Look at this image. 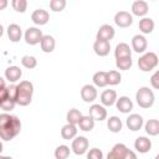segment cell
I'll return each mask as SVG.
<instances>
[{"mask_svg":"<svg viewBox=\"0 0 159 159\" xmlns=\"http://www.w3.org/2000/svg\"><path fill=\"white\" fill-rule=\"evenodd\" d=\"M88 116H91L94 122H102L107 118V109L102 104H92L88 109Z\"/></svg>","mask_w":159,"mask_h":159,"instance_id":"obj_9","label":"cell"},{"mask_svg":"<svg viewBox=\"0 0 159 159\" xmlns=\"http://www.w3.org/2000/svg\"><path fill=\"white\" fill-rule=\"evenodd\" d=\"M122 81V75L116 71V70H112V71H108L107 72V84L109 86H117Z\"/></svg>","mask_w":159,"mask_h":159,"instance_id":"obj_30","label":"cell"},{"mask_svg":"<svg viewBox=\"0 0 159 159\" xmlns=\"http://www.w3.org/2000/svg\"><path fill=\"white\" fill-rule=\"evenodd\" d=\"M21 132V120L16 116H11L9 113L0 114V139L11 140Z\"/></svg>","mask_w":159,"mask_h":159,"instance_id":"obj_1","label":"cell"},{"mask_svg":"<svg viewBox=\"0 0 159 159\" xmlns=\"http://www.w3.org/2000/svg\"><path fill=\"white\" fill-rule=\"evenodd\" d=\"M81 97L86 103H92L97 98V89L93 84H84L81 89Z\"/></svg>","mask_w":159,"mask_h":159,"instance_id":"obj_13","label":"cell"},{"mask_svg":"<svg viewBox=\"0 0 159 159\" xmlns=\"http://www.w3.org/2000/svg\"><path fill=\"white\" fill-rule=\"evenodd\" d=\"M11 6L16 12L24 14L27 10V0H12Z\"/></svg>","mask_w":159,"mask_h":159,"instance_id":"obj_36","label":"cell"},{"mask_svg":"<svg viewBox=\"0 0 159 159\" xmlns=\"http://www.w3.org/2000/svg\"><path fill=\"white\" fill-rule=\"evenodd\" d=\"M34 84L30 81H21L16 84V97L15 102L19 106H29L32 101Z\"/></svg>","mask_w":159,"mask_h":159,"instance_id":"obj_2","label":"cell"},{"mask_svg":"<svg viewBox=\"0 0 159 159\" xmlns=\"http://www.w3.org/2000/svg\"><path fill=\"white\" fill-rule=\"evenodd\" d=\"M149 11V6L144 0H135L132 4V12L135 16H145Z\"/></svg>","mask_w":159,"mask_h":159,"instance_id":"obj_17","label":"cell"},{"mask_svg":"<svg viewBox=\"0 0 159 159\" xmlns=\"http://www.w3.org/2000/svg\"><path fill=\"white\" fill-rule=\"evenodd\" d=\"M88 145H89L88 139L83 135H80V137H75V139L72 140L71 149L76 155H83L87 152Z\"/></svg>","mask_w":159,"mask_h":159,"instance_id":"obj_6","label":"cell"},{"mask_svg":"<svg viewBox=\"0 0 159 159\" xmlns=\"http://www.w3.org/2000/svg\"><path fill=\"white\" fill-rule=\"evenodd\" d=\"M42 31L37 27H29L26 31H25V41L27 45H31V46H35L37 43H40L41 39H42Z\"/></svg>","mask_w":159,"mask_h":159,"instance_id":"obj_7","label":"cell"},{"mask_svg":"<svg viewBox=\"0 0 159 159\" xmlns=\"http://www.w3.org/2000/svg\"><path fill=\"white\" fill-rule=\"evenodd\" d=\"M21 65L25 67V68H29V70H32L37 66V60L34 57V56H30V55H25L22 56L21 58Z\"/></svg>","mask_w":159,"mask_h":159,"instance_id":"obj_34","label":"cell"},{"mask_svg":"<svg viewBox=\"0 0 159 159\" xmlns=\"http://www.w3.org/2000/svg\"><path fill=\"white\" fill-rule=\"evenodd\" d=\"M125 124L128 127V129H130L132 132H137L139 129H142L144 122H143V117L140 114H137V113H133L130 114L127 120H125Z\"/></svg>","mask_w":159,"mask_h":159,"instance_id":"obj_14","label":"cell"},{"mask_svg":"<svg viewBox=\"0 0 159 159\" xmlns=\"http://www.w3.org/2000/svg\"><path fill=\"white\" fill-rule=\"evenodd\" d=\"M107 158H108V159H129V158L135 159V158H137V154L133 153L132 150H129L125 144H123V143H117V144L113 145V148H112V150L108 153Z\"/></svg>","mask_w":159,"mask_h":159,"instance_id":"obj_4","label":"cell"},{"mask_svg":"<svg viewBox=\"0 0 159 159\" xmlns=\"http://www.w3.org/2000/svg\"><path fill=\"white\" fill-rule=\"evenodd\" d=\"M67 0H50V9L55 12H61L66 7Z\"/></svg>","mask_w":159,"mask_h":159,"instance_id":"obj_37","label":"cell"},{"mask_svg":"<svg viewBox=\"0 0 159 159\" xmlns=\"http://www.w3.org/2000/svg\"><path fill=\"white\" fill-rule=\"evenodd\" d=\"M154 20L150 17H143L142 20H139V30L143 34H150L154 30Z\"/></svg>","mask_w":159,"mask_h":159,"instance_id":"obj_28","label":"cell"},{"mask_svg":"<svg viewBox=\"0 0 159 159\" xmlns=\"http://www.w3.org/2000/svg\"><path fill=\"white\" fill-rule=\"evenodd\" d=\"M116 35V31L113 29V26L108 25V24H104L102 25L98 31H97V35H96V40H104V41H111Z\"/></svg>","mask_w":159,"mask_h":159,"instance_id":"obj_10","label":"cell"},{"mask_svg":"<svg viewBox=\"0 0 159 159\" xmlns=\"http://www.w3.org/2000/svg\"><path fill=\"white\" fill-rule=\"evenodd\" d=\"M77 127L76 124H72V123H67L62 127L61 129V137L65 139V140H70V139H73L76 135H77Z\"/></svg>","mask_w":159,"mask_h":159,"instance_id":"obj_23","label":"cell"},{"mask_svg":"<svg viewBox=\"0 0 159 159\" xmlns=\"http://www.w3.org/2000/svg\"><path fill=\"white\" fill-rule=\"evenodd\" d=\"M150 84L154 89H158L159 88V71L154 72L153 76L150 77Z\"/></svg>","mask_w":159,"mask_h":159,"instance_id":"obj_39","label":"cell"},{"mask_svg":"<svg viewBox=\"0 0 159 159\" xmlns=\"http://www.w3.org/2000/svg\"><path fill=\"white\" fill-rule=\"evenodd\" d=\"M21 76H22V71L17 66H9L5 70V78L11 83L17 82L21 78Z\"/></svg>","mask_w":159,"mask_h":159,"instance_id":"obj_20","label":"cell"},{"mask_svg":"<svg viewBox=\"0 0 159 159\" xmlns=\"http://www.w3.org/2000/svg\"><path fill=\"white\" fill-rule=\"evenodd\" d=\"M92 80H93L94 86H97V87H106L107 86V72H104V71H97L93 75Z\"/></svg>","mask_w":159,"mask_h":159,"instance_id":"obj_29","label":"cell"},{"mask_svg":"<svg viewBox=\"0 0 159 159\" xmlns=\"http://www.w3.org/2000/svg\"><path fill=\"white\" fill-rule=\"evenodd\" d=\"M135 99L139 107L142 108H150L155 102L154 92L149 87H140L135 93Z\"/></svg>","mask_w":159,"mask_h":159,"instance_id":"obj_3","label":"cell"},{"mask_svg":"<svg viewBox=\"0 0 159 159\" xmlns=\"http://www.w3.org/2000/svg\"><path fill=\"white\" fill-rule=\"evenodd\" d=\"M114 22L119 27H129L133 24V16L128 11H118L114 15Z\"/></svg>","mask_w":159,"mask_h":159,"instance_id":"obj_8","label":"cell"},{"mask_svg":"<svg viewBox=\"0 0 159 159\" xmlns=\"http://www.w3.org/2000/svg\"><path fill=\"white\" fill-rule=\"evenodd\" d=\"M87 158L88 159H102L103 158V153L101 149L98 148H92L88 153H87Z\"/></svg>","mask_w":159,"mask_h":159,"instance_id":"obj_38","label":"cell"},{"mask_svg":"<svg viewBox=\"0 0 159 159\" xmlns=\"http://www.w3.org/2000/svg\"><path fill=\"white\" fill-rule=\"evenodd\" d=\"M153 1H155V0H153Z\"/></svg>","mask_w":159,"mask_h":159,"instance_id":"obj_44","label":"cell"},{"mask_svg":"<svg viewBox=\"0 0 159 159\" xmlns=\"http://www.w3.org/2000/svg\"><path fill=\"white\" fill-rule=\"evenodd\" d=\"M5 87H6V84H5V80L0 76V91H1L2 88H5Z\"/></svg>","mask_w":159,"mask_h":159,"instance_id":"obj_41","label":"cell"},{"mask_svg":"<svg viewBox=\"0 0 159 159\" xmlns=\"http://www.w3.org/2000/svg\"><path fill=\"white\" fill-rule=\"evenodd\" d=\"M114 56H116V58L132 56V48L129 47V45H128V43H125V42H119V43L116 46Z\"/></svg>","mask_w":159,"mask_h":159,"instance_id":"obj_26","label":"cell"},{"mask_svg":"<svg viewBox=\"0 0 159 159\" xmlns=\"http://www.w3.org/2000/svg\"><path fill=\"white\" fill-rule=\"evenodd\" d=\"M133 65V60H132V56H127V57H119V58H116V66L119 68V70H123V71H127L132 67Z\"/></svg>","mask_w":159,"mask_h":159,"instance_id":"obj_31","label":"cell"},{"mask_svg":"<svg viewBox=\"0 0 159 159\" xmlns=\"http://www.w3.org/2000/svg\"><path fill=\"white\" fill-rule=\"evenodd\" d=\"M31 20L35 25H46L50 21V14L43 9H36L31 14Z\"/></svg>","mask_w":159,"mask_h":159,"instance_id":"obj_11","label":"cell"},{"mask_svg":"<svg viewBox=\"0 0 159 159\" xmlns=\"http://www.w3.org/2000/svg\"><path fill=\"white\" fill-rule=\"evenodd\" d=\"M134 148L137 152L144 154V153H148L152 148V142L149 138L147 137H138L134 142Z\"/></svg>","mask_w":159,"mask_h":159,"instance_id":"obj_18","label":"cell"},{"mask_svg":"<svg viewBox=\"0 0 159 159\" xmlns=\"http://www.w3.org/2000/svg\"><path fill=\"white\" fill-rule=\"evenodd\" d=\"M145 133L150 137H155L159 134V120L158 119H149L144 124Z\"/></svg>","mask_w":159,"mask_h":159,"instance_id":"obj_27","label":"cell"},{"mask_svg":"<svg viewBox=\"0 0 159 159\" xmlns=\"http://www.w3.org/2000/svg\"><path fill=\"white\" fill-rule=\"evenodd\" d=\"M9 5V0H0V10L6 9Z\"/></svg>","mask_w":159,"mask_h":159,"instance_id":"obj_40","label":"cell"},{"mask_svg":"<svg viewBox=\"0 0 159 159\" xmlns=\"http://www.w3.org/2000/svg\"><path fill=\"white\" fill-rule=\"evenodd\" d=\"M7 36L11 42H17L22 37V30L17 24H10L7 27Z\"/></svg>","mask_w":159,"mask_h":159,"instance_id":"obj_22","label":"cell"},{"mask_svg":"<svg viewBox=\"0 0 159 159\" xmlns=\"http://www.w3.org/2000/svg\"><path fill=\"white\" fill-rule=\"evenodd\" d=\"M116 107L119 112L122 113H129L132 109H133V102L129 97L127 96H120L119 98L117 97V101H116Z\"/></svg>","mask_w":159,"mask_h":159,"instance_id":"obj_16","label":"cell"},{"mask_svg":"<svg viewBox=\"0 0 159 159\" xmlns=\"http://www.w3.org/2000/svg\"><path fill=\"white\" fill-rule=\"evenodd\" d=\"M78 127L83 132H91L94 128V119L91 116H82L78 120Z\"/></svg>","mask_w":159,"mask_h":159,"instance_id":"obj_24","label":"cell"},{"mask_svg":"<svg viewBox=\"0 0 159 159\" xmlns=\"http://www.w3.org/2000/svg\"><path fill=\"white\" fill-rule=\"evenodd\" d=\"M116 101H117V92L114 89H106V91L102 92V94H101L102 106L111 107L116 103Z\"/></svg>","mask_w":159,"mask_h":159,"instance_id":"obj_19","label":"cell"},{"mask_svg":"<svg viewBox=\"0 0 159 159\" xmlns=\"http://www.w3.org/2000/svg\"><path fill=\"white\" fill-rule=\"evenodd\" d=\"M147 47H148V41H147V39L143 35L133 36V39H132V47H130L133 51H135L137 53H143V52H145Z\"/></svg>","mask_w":159,"mask_h":159,"instance_id":"obj_12","label":"cell"},{"mask_svg":"<svg viewBox=\"0 0 159 159\" xmlns=\"http://www.w3.org/2000/svg\"><path fill=\"white\" fill-rule=\"evenodd\" d=\"M15 106H16V102H15V99L14 98H11V97H5V98H2L1 101H0V108L2 109V111H5V112H11L14 108H15Z\"/></svg>","mask_w":159,"mask_h":159,"instance_id":"obj_32","label":"cell"},{"mask_svg":"<svg viewBox=\"0 0 159 159\" xmlns=\"http://www.w3.org/2000/svg\"><path fill=\"white\" fill-rule=\"evenodd\" d=\"M40 46H41V50L46 53H51L53 50H55V46H56V41L53 39V36L51 35H43L41 41H40Z\"/></svg>","mask_w":159,"mask_h":159,"instance_id":"obj_21","label":"cell"},{"mask_svg":"<svg viewBox=\"0 0 159 159\" xmlns=\"http://www.w3.org/2000/svg\"><path fill=\"white\" fill-rule=\"evenodd\" d=\"M2 34H4V26L0 24V37L2 36Z\"/></svg>","mask_w":159,"mask_h":159,"instance_id":"obj_42","label":"cell"},{"mask_svg":"<svg viewBox=\"0 0 159 159\" xmlns=\"http://www.w3.org/2000/svg\"><path fill=\"white\" fill-rule=\"evenodd\" d=\"M2 148H4V147H2V142H1V140H0V153H1V152H2Z\"/></svg>","mask_w":159,"mask_h":159,"instance_id":"obj_43","label":"cell"},{"mask_svg":"<svg viewBox=\"0 0 159 159\" xmlns=\"http://www.w3.org/2000/svg\"><path fill=\"white\" fill-rule=\"evenodd\" d=\"M158 62H159V58L155 52H145L143 56L139 57L138 67L143 72H149L158 66Z\"/></svg>","mask_w":159,"mask_h":159,"instance_id":"obj_5","label":"cell"},{"mask_svg":"<svg viewBox=\"0 0 159 159\" xmlns=\"http://www.w3.org/2000/svg\"><path fill=\"white\" fill-rule=\"evenodd\" d=\"M93 50L94 53L99 57H104L109 53L111 51V43L109 41H104V40H96L93 43Z\"/></svg>","mask_w":159,"mask_h":159,"instance_id":"obj_15","label":"cell"},{"mask_svg":"<svg viewBox=\"0 0 159 159\" xmlns=\"http://www.w3.org/2000/svg\"><path fill=\"white\" fill-rule=\"evenodd\" d=\"M70 157V147L61 144L55 149V158L56 159H66Z\"/></svg>","mask_w":159,"mask_h":159,"instance_id":"obj_33","label":"cell"},{"mask_svg":"<svg viewBox=\"0 0 159 159\" xmlns=\"http://www.w3.org/2000/svg\"><path fill=\"white\" fill-rule=\"evenodd\" d=\"M82 117V113L76 109V108H72L67 112V123H72V124H77L80 118Z\"/></svg>","mask_w":159,"mask_h":159,"instance_id":"obj_35","label":"cell"},{"mask_svg":"<svg viewBox=\"0 0 159 159\" xmlns=\"http://www.w3.org/2000/svg\"><path fill=\"white\" fill-rule=\"evenodd\" d=\"M107 127H108V129L112 133H119L122 130V128H123V123H122V120H120L119 117L112 116L107 120Z\"/></svg>","mask_w":159,"mask_h":159,"instance_id":"obj_25","label":"cell"}]
</instances>
